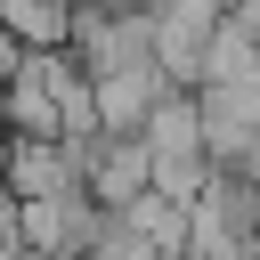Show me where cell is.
<instances>
[{
  "instance_id": "1",
  "label": "cell",
  "mask_w": 260,
  "mask_h": 260,
  "mask_svg": "<svg viewBox=\"0 0 260 260\" xmlns=\"http://www.w3.org/2000/svg\"><path fill=\"white\" fill-rule=\"evenodd\" d=\"M114 211L81 187V195H41V203H24V252H57V260H89V244H98V228H106Z\"/></svg>"
},
{
  "instance_id": "2",
  "label": "cell",
  "mask_w": 260,
  "mask_h": 260,
  "mask_svg": "<svg viewBox=\"0 0 260 260\" xmlns=\"http://www.w3.org/2000/svg\"><path fill=\"white\" fill-rule=\"evenodd\" d=\"M8 195H16V203L81 195V154H73V138H8Z\"/></svg>"
},
{
  "instance_id": "3",
  "label": "cell",
  "mask_w": 260,
  "mask_h": 260,
  "mask_svg": "<svg viewBox=\"0 0 260 260\" xmlns=\"http://www.w3.org/2000/svg\"><path fill=\"white\" fill-rule=\"evenodd\" d=\"M0 130H16V138H65V114H57V98H49V81L32 65L0 89Z\"/></svg>"
},
{
  "instance_id": "4",
  "label": "cell",
  "mask_w": 260,
  "mask_h": 260,
  "mask_svg": "<svg viewBox=\"0 0 260 260\" xmlns=\"http://www.w3.org/2000/svg\"><path fill=\"white\" fill-rule=\"evenodd\" d=\"M0 24L24 49H73V0H0Z\"/></svg>"
},
{
  "instance_id": "5",
  "label": "cell",
  "mask_w": 260,
  "mask_h": 260,
  "mask_svg": "<svg viewBox=\"0 0 260 260\" xmlns=\"http://www.w3.org/2000/svg\"><path fill=\"white\" fill-rule=\"evenodd\" d=\"M122 219H130V228H138V236H146L162 260H187V219H195L187 203H171V195H154V187H146V195H138Z\"/></svg>"
},
{
  "instance_id": "6",
  "label": "cell",
  "mask_w": 260,
  "mask_h": 260,
  "mask_svg": "<svg viewBox=\"0 0 260 260\" xmlns=\"http://www.w3.org/2000/svg\"><path fill=\"white\" fill-rule=\"evenodd\" d=\"M89 260H162V252H154V244H146V236H138V228H130L122 211H114V219L98 228V244H89Z\"/></svg>"
},
{
  "instance_id": "7",
  "label": "cell",
  "mask_w": 260,
  "mask_h": 260,
  "mask_svg": "<svg viewBox=\"0 0 260 260\" xmlns=\"http://www.w3.org/2000/svg\"><path fill=\"white\" fill-rule=\"evenodd\" d=\"M0 260H24V203L0 187Z\"/></svg>"
},
{
  "instance_id": "8",
  "label": "cell",
  "mask_w": 260,
  "mask_h": 260,
  "mask_svg": "<svg viewBox=\"0 0 260 260\" xmlns=\"http://www.w3.org/2000/svg\"><path fill=\"white\" fill-rule=\"evenodd\" d=\"M24 65H32V49H24V41H16L8 24H0V89H8V81H16Z\"/></svg>"
},
{
  "instance_id": "9",
  "label": "cell",
  "mask_w": 260,
  "mask_h": 260,
  "mask_svg": "<svg viewBox=\"0 0 260 260\" xmlns=\"http://www.w3.org/2000/svg\"><path fill=\"white\" fill-rule=\"evenodd\" d=\"M0 187H8V138H0Z\"/></svg>"
}]
</instances>
